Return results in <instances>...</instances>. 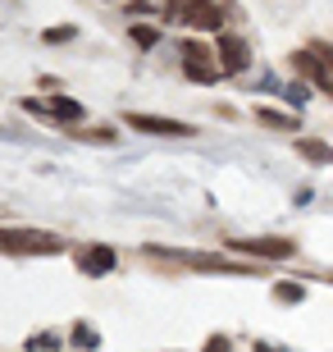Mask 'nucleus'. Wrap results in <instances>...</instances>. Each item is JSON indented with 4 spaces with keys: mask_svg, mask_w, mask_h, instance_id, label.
<instances>
[{
    "mask_svg": "<svg viewBox=\"0 0 333 352\" xmlns=\"http://www.w3.org/2000/svg\"><path fill=\"white\" fill-rule=\"evenodd\" d=\"M274 298H279V302H301V288H297V284H279V288H274Z\"/></svg>",
    "mask_w": 333,
    "mask_h": 352,
    "instance_id": "obj_12",
    "label": "nucleus"
},
{
    "mask_svg": "<svg viewBox=\"0 0 333 352\" xmlns=\"http://www.w3.org/2000/svg\"><path fill=\"white\" fill-rule=\"evenodd\" d=\"M124 124H133L137 133H155V138H192V124H179V119H160V115H124Z\"/></svg>",
    "mask_w": 333,
    "mask_h": 352,
    "instance_id": "obj_4",
    "label": "nucleus"
},
{
    "mask_svg": "<svg viewBox=\"0 0 333 352\" xmlns=\"http://www.w3.org/2000/svg\"><path fill=\"white\" fill-rule=\"evenodd\" d=\"M73 339H78V348H96V334H91L87 325H78V329H73Z\"/></svg>",
    "mask_w": 333,
    "mask_h": 352,
    "instance_id": "obj_13",
    "label": "nucleus"
},
{
    "mask_svg": "<svg viewBox=\"0 0 333 352\" xmlns=\"http://www.w3.org/2000/svg\"><path fill=\"white\" fill-rule=\"evenodd\" d=\"M65 243L51 234H27V229H10V234H0V252H19V256H27V252H37V256H51V252H60Z\"/></svg>",
    "mask_w": 333,
    "mask_h": 352,
    "instance_id": "obj_1",
    "label": "nucleus"
},
{
    "mask_svg": "<svg viewBox=\"0 0 333 352\" xmlns=\"http://www.w3.org/2000/svg\"><path fill=\"white\" fill-rule=\"evenodd\" d=\"M133 41H137V46H155V41H160V28H151V23H133Z\"/></svg>",
    "mask_w": 333,
    "mask_h": 352,
    "instance_id": "obj_10",
    "label": "nucleus"
},
{
    "mask_svg": "<svg viewBox=\"0 0 333 352\" xmlns=\"http://www.w3.org/2000/svg\"><path fill=\"white\" fill-rule=\"evenodd\" d=\"M41 110H51V115H60V119H82V105L69 101V96H55V101L41 105Z\"/></svg>",
    "mask_w": 333,
    "mask_h": 352,
    "instance_id": "obj_9",
    "label": "nucleus"
},
{
    "mask_svg": "<svg viewBox=\"0 0 333 352\" xmlns=\"http://www.w3.org/2000/svg\"><path fill=\"white\" fill-rule=\"evenodd\" d=\"M27 348H37V352H51V348H55V339H51V334H37V339H27Z\"/></svg>",
    "mask_w": 333,
    "mask_h": 352,
    "instance_id": "obj_14",
    "label": "nucleus"
},
{
    "mask_svg": "<svg viewBox=\"0 0 333 352\" xmlns=\"http://www.w3.org/2000/svg\"><path fill=\"white\" fill-rule=\"evenodd\" d=\"M73 37V28H51V32H46V41H69Z\"/></svg>",
    "mask_w": 333,
    "mask_h": 352,
    "instance_id": "obj_15",
    "label": "nucleus"
},
{
    "mask_svg": "<svg viewBox=\"0 0 333 352\" xmlns=\"http://www.w3.org/2000/svg\"><path fill=\"white\" fill-rule=\"evenodd\" d=\"M260 124H269V129H297V119L279 115V110H260Z\"/></svg>",
    "mask_w": 333,
    "mask_h": 352,
    "instance_id": "obj_11",
    "label": "nucleus"
},
{
    "mask_svg": "<svg viewBox=\"0 0 333 352\" xmlns=\"http://www.w3.org/2000/svg\"><path fill=\"white\" fill-rule=\"evenodd\" d=\"M205 352H233V343L229 339H210V343H205Z\"/></svg>",
    "mask_w": 333,
    "mask_h": 352,
    "instance_id": "obj_16",
    "label": "nucleus"
},
{
    "mask_svg": "<svg viewBox=\"0 0 333 352\" xmlns=\"http://www.w3.org/2000/svg\"><path fill=\"white\" fill-rule=\"evenodd\" d=\"M183 19L192 28H205V32H219V23H224V14H219L210 0H187V5H183Z\"/></svg>",
    "mask_w": 333,
    "mask_h": 352,
    "instance_id": "obj_5",
    "label": "nucleus"
},
{
    "mask_svg": "<svg viewBox=\"0 0 333 352\" xmlns=\"http://www.w3.org/2000/svg\"><path fill=\"white\" fill-rule=\"evenodd\" d=\"M179 51H183V65H187V78L215 82L219 74H224V69L215 65V51H210V46H201V41H183Z\"/></svg>",
    "mask_w": 333,
    "mask_h": 352,
    "instance_id": "obj_2",
    "label": "nucleus"
},
{
    "mask_svg": "<svg viewBox=\"0 0 333 352\" xmlns=\"http://www.w3.org/2000/svg\"><path fill=\"white\" fill-rule=\"evenodd\" d=\"M219 69H224V74L246 69V46L238 37H224V41H219Z\"/></svg>",
    "mask_w": 333,
    "mask_h": 352,
    "instance_id": "obj_6",
    "label": "nucleus"
},
{
    "mask_svg": "<svg viewBox=\"0 0 333 352\" xmlns=\"http://www.w3.org/2000/svg\"><path fill=\"white\" fill-rule=\"evenodd\" d=\"M229 248L246 252V256H274V261H283V256H292V252H297V243H292V238H233Z\"/></svg>",
    "mask_w": 333,
    "mask_h": 352,
    "instance_id": "obj_3",
    "label": "nucleus"
},
{
    "mask_svg": "<svg viewBox=\"0 0 333 352\" xmlns=\"http://www.w3.org/2000/svg\"><path fill=\"white\" fill-rule=\"evenodd\" d=\"M297 151H301V156H310L315 165H333V146H324V142H310V138H301V142H297Z\"/></svg>",
    "mask_w": 333,
    "mask_h": 352,
    "instance_id": "obj_8",
    "label": "nucleus"
},
{
    "mask_svg": "<svg viewBox=\"0 0 333 352\" xmlns=\"http://www.w3.org/2000/svg\"><path fill=\"white\" fill-rule=\"evenodd\" d=\"M78 265H82L87 274H110L115 270V252L110 248H87L82 256H78Z\"/></svg>",
    "mask_w": 333,
    "mask_h": 352,
    "instance_id": "obj_7",
    "label": "nucleus"
},
{
    "mask_svg": "<svg viewBox=\"0 0 333 352\" xmlns=\"http://www.w3.org/2000/svg\"><path fill=\"white\" fill-rule=\"evenodd\" d=\"M256 352H283V348H274V343H256Z\"/></svg>",
    "mask_w": 333,
    "mask_h": 352,
    "instance_id": "obj_17",
    "label": "nucleus"
}]
</instances>
